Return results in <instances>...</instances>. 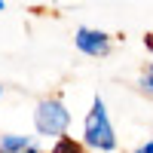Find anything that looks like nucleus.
<instances>
[{"label": "nucleus", "mask_w": 153, "mask_h": 153, "mask_svg": "<svg viewBox=\"0 0 153 153\" xmlns=\"http://www.w3.org/2000/svg\"><path fill=\"white\" fill-rule=\"evenodd\" d=\"M80 144L86 150H92V153H113L117 150V132H113V123H110L107 107H104L101 98H95L92 107H89V113H86Z\"/></svg>", "instance_id": "nucleus-1"}, {"label": "nucleus", "mask_w": 153, "mask_h": 153, "mask_svg": "<svg viewBox=\"0 0 153 153\" xmlns=\"http://www.w3.org/2000/svg\"><path fill=\"white\" fill-rule=\"evenodd\" d=\"M34 129L40 132L43 138H61L68 135L71 129V110L61 98H43L37 101V110H34Z\"/></svg>", "instance_id": "nucleus-2"}, {"label": "nucleus", "mask_w": 153, "mask_h": 153, "mask_svg": "<svg viewBox=\"0 0 153 153\" xmlns=\"http://www.w3.org/2000/svg\"><path fill=\"white\" fill-rule=\"evenodd\" d=\"M74 43H76V49H80L83 55H89V58H104V55L110 52V34L98 31V28H76Z\"/></svg>", "instance_id": "nucleus-3"}, {"label": "nucleus", "mask_w": 153, "mask_h": 153, "mask_svg": "<svg viewBox=\"0 0 153 153\" xmlns=\"http://www.w3.org/2000/svg\"><path fill=\"white\" fill-rule=\"evenodd\" d=\"M28 147H34L28 135H0V153H22Z\"/></svg>", "instance_id": "nucleus-4"}, {"label": "nucleus", "mask_w": 153, "mask_h": 153, "mask_svg": "<svg viewBox=\"0 0 153 153\" xmlns=\"http://www.w3.org/2000/svg\"><path fill=\"white\" fill-rule=\"evenodd\" d=\"M49 153H86V147L80 141H74L71 135H61V138H55V144L49 147Z\"/></svg>", "instance_id": "nucleus-5"}, {"label": "nucleus", "mask_w": 153, "mask_h": 153, "mask_svg": "<svg viewBox=\"0 0 153 153\" xmlns=\"http://www.w3.org/2000/svg\"><path fill=\"white\" fill-rule=\"evenodd\" d=\"M138 86H141V92H144V95L153 98V65H147V68L141 71V80H138Z\"/></svg>", "instance_id": "nucleus-6"}, {"label": "nucleus", "mask_w": 153, "mask_h": 153, "mask_svg": "<svg viewBox=\"0 0 153 153\" xmlns=\"http://www.w3.org/2000/svg\"><path fill=\"white\" fill-rule=\"evenodd\" d=\"M138 153H153V141H147V144H144L141 150H138Z\"/></svg>", "instance_id": "nucleus-7"}, {"label": "nucleus", "mask_w": 153, "mask_h": 153, "mask_svg": "<svg viewBox=\"0 0 153 153\" xmlns=\"http://www.w3.org/2000/svg\"><path fill=\"white\" fill-rule=\"evenodd\" d=\"M22 153H43V150H40V147L34 144V147H28V150H22Z\"/></svg>", "instance_id": "nucleus-8"}, {"label": "nucleus", "mask_w": 153, "mask_h": 153, "mask_svg": "<svg viewBox=\"0 0 153 153\" xmlns=\"http://www.w3.org/2000/svg\"><path fill=\"white\" fill-rule=\"evenodd\" d=\"M144 43H147V46L153 49V34H147V40H144Z\"/></svg>", "instance_id": "nucleus-9"}, {"label": "nucleus", "mask_w": 153, "mask_h": 153, "mask_svg": "<svg viewBox=\"0 0 153 153\" xmlns=\"http://www.w3.org/2000/svg\"><path fill=\"white\" fill-rule=\"evenodd\" d=\"M3 9H6V0H0V12H3Z\"/></svg>", "instance_id": "nucleus-10"}, {"label": "nucleus", "mask_w": 153, "mask_h": 153, "mask_svg": "<svg viewBox=\"0 0 153 153\" xmlns=\"http://www.w3.org/2000/svg\"><path fill=\"white\" fill-rule=\"evenodd\" d=\"M0 98H3V86H0Z\"/></svg>", "instance_id": "nucleus-11"}, {"label": "nucleus", "mask_w": 153, "mask_h": 153, "mask_svg": "<svg viewBox=\"0 0 153 153\" xmlns=\"http://www.w3.org/2000/svg\"><path fill=\"white\" fill-rule=\"evenodd\" d=\"M135 153H138V150H135Z\"/></svg>", "instance_id": "nucleus-12"}]
</instances>
